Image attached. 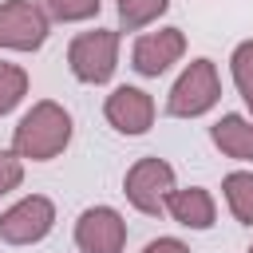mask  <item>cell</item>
<instances>
[{
	"mask_svg": "<svg viewBox=\"0 0 253 253\" xmlns=\"http://www.w3.org/2000/svg\"><path fill=\"white\" fill-rule=\"evenodd\" d=\"M126 245V221L111 206H91L75 221V249L79 253H123Z\"/></svg>",
	"mask_w": 253,
	"mask_h": 253,
	"instance_id": "52a82bcc",
	"label": "cell"
},
{
	"mask_svg": "<svg viewBox=\"0 0 253 253\" xmlns=\"http://www.w3.org/2000/svg\"><path fill=\"white\" fill-rule=\"evenodd\" d=\"M115 4H119V24L126 32H138V28L154 24L170 8V0H115Z\"/></svg>",
	"mask_w": 253,
	"mask_h": 253,
	"instance_id": "5bb4252c",
	"label": "cell"
},
{
	"mask_svg": "<svg viewBox=\"0 0 253 253\" xmlns=\"http://www.w3.org/2000/svg\"><path fill=\"white\" fill-rule=\"evenodd\" d=\"M229 71H233V83H237L245 107L253 111V40H245V43L233 47V55H229Z\"/></svg>",
	"mask_w": 253,
	"mask_h": 253,
	"instance_id": "2e32d148",
	"label": "cell"
},
{
	"mask_svg": "<svg viewBox=\"0 0 253 253\" xmlns=\"http://www.w3.org/2000/svg\"><path fill=\"white\" fill-rule=\"evenodd\" d=\"M51 225H55V206H51V198L28 194V198H20L12 210L0 213V241H8V245H36V241H43V237L51 233Z\"/></svg>",
	"mask_w": 253,
	"mask_h": 253,
	"instance_id": "5b68a950",
	"label": "cell"
},
{
	"mask_svg": "<svg viewBox=\"0 0 253 253\" xmlns=\"http://www.w3.org/2000/svg\"><path fill=\"white\" fill-rule=\"evenodd\" d=\"M47 16L32 0H4L0 4V47L12 51H36L47 40Z\"/></svg>",
	"mask_w": 253,
	"mask_h": 253,
	"instance_id": "8992f818",
	"label": "cell"
},
{
	"mask_svg": "<svg viewBox=\"0 0 253 253\" xmlns=\"http://www.w3.org/2000/svg\"><path fill=\"white\" fill-rule=\"evenodd\" d=\"M221 194H225L229 213H233L241 225H253V174H249V170L225 174V178H221Z\"/></svg>",
	"mask_w": 253,
	"mask_h": 253,
	"instance_id": "7c38bea8",
	"label": "cell"
},
{
	"mask_svg": "<svg viewBox=\"0 0 253 253\" xmlns=\"http://www.w3.org/2000/svg\"><path fill=\"white\" fill-rule=\"evenodd\" d=\"M166 213L178 221V225H186V229H210L213 221H217V202H213V194L210 190H202V186H186V190H170V198H166Z\"/></svg>",
	"mask_w": 253,
	"mask_h": 253,
	"instance_id": "30bf717a",
	"label": "cell"
},
{
	"mask_svg": "<svg viewBox=\"0 0 253 253\" xmlns=\"http://www.w3.org/2000/svg\"><path fill=\"white\" fill-rule=\"evenodd\" d=\"M24 182V158H16L12 150H0V198L12 194Z\"/></svg>",
	"mask_w": 253,
	"mask_h": 253,
	"instance_id": "e0dca14e",
	"label": "cell"
},
{
	"mask_svg": "<svg viewBox=\"0 0 253 253\" xmlns=\"http://www.w3.org/2000/svg\"><path fill=\"white\" fill-rule=\"evenodd\" d=\"M28 95V71L20 63H4L0 59V115L16 111Z\"/></svg>",
	"mask_w": 253,
	"mask_h": 253,
	"instance_id": "9a60e30c",
	"label": "cell"
},
{
	"mask_svg": "<svg viewBox=\"0 0 253 253\" xmlns=\"http://www.w3.org/2000/svg\"><path fill=\"white\" fill-rule=\"evenodd\" d=\"M67 67L79 83H107L119 67V32L111 28L79 32L67 47Z\"/></svg>",
	"mask_w": 253,
	"mask_h": 253,
	"instance_id": "3957f363",
	"label": "cell"
},
{
	"mask_svg": "<svg viewBox=\"0 0 253 253\" xmlns=\"http://www.w3.org/2000/svg\"><path fill=\"white\" fill-rule=\"evenodd\" d=\"M245 253H253V245H249V249H245Z\"/></svg>",
	"mask_w": 253,
	"mask_h": 253,
	"instance_id": "d6986e66",
	"label": "cell"
},
{
	"mask_svg": "<svg viewBox=\"0 0 253 253\" xmlns=\"http://www.w3.org/2000/svg\"><path fill=\"white\" fill-rule=\"evenodd\" d=\"M217 99H221L217 63L202 55V59H190L186 71L174 79V87L166 95V115H174V119H198V115L213 111Z\"/></svg>",
	"mask_w": 253,
	"mask_h": 253,
	"instance_id": "7a4b0ae2",
	"label": "cell"
},
{
	"mask_svg": "<svg viewBox=\"0 0 253 253\" xmlns=\"http://www.w3.org/2000/svg\"><path fill=\"white\" fill-rule=\"evenodd\" d=\"M67 142H71V115L55 99L32 103V111L12 130V154L28 162H51L67 150Z\"/></svg>",
	"mask_w": 253,
	"mask_h": 253,
	"instance_id": "6da1fadb",
	"label": "cell"
},
{
	"mask_svg": "<svg viewBox=\"0 0 253 253\" xmlns=\"http://www.w3.org/2000/svg\"><path fill=\"white\" fill-rule=\"evenodd\" d=\"M142 253H190V245H186V241H178V237H154Z\"/></svg>",
	"mask_w": 253,
	"mask_h": 253,
	"instance_id": "ac0fdd59",
	"label": "cell"
},
{
	"mask_svg": "<svg viewBox=\"0 0 253 253\" xmlns=\"http://www.w3.org/2000/svg\"><path fill=\"white\" fill-rule=\"evenodd\" d=\"M186 55V36L182 28H158V32H142L130 47V67L138 75L158 79L166 67H174Z\"/></svg>",
	"mask_w": 253,
	"mask_h": 253,
	"instance_id": "ba28073f",
	"label": "cell"
},
{
	"mask_svg": "<svg viewBox=\"0 0 253 253\" xmlns=\"http://www.w3.org/2000/svg\"><path fill=\"white\" fill-rule=\"evenodd\" d=\"M40 12L47 20H59V24H79V20H91L99 16L103 0H36Z\"/></svg>",
	"mask_w": 253,
	"mask_h": 253,
	"instance_id": "4fadbf2b",
	"label": "cell"
},
{
	"mask_svg": "<svg viewBox=\"0 0 253 253\" xmlns=\"http://www.w3.org/2000/svg\"><path fill=\"white\" fill-rule=\"evenodd\" d=\"M210 138H213V146L225 158L253 162V119H245V115H221L210 126Z\"/></svg>",
	"mask_w": 253,
	"mask_h": 253,
	"instance_id": "8fae6325",
	"label": "cell"
},
{
	"mask_svg": "<svg viewBox=\"0 0 253 253\" xmlns=\"http://www.w3.org/2000/svg\"><path fill=\"white\" fill-rule=\"evenodd\" d=\"M103 115L119 134H146L154 126V99L142 87H115L103 103Z\"/></svg>",
	"mask_w": 253,
	"mask_h": 253,
	"instance_id": "9c48e42d",
	"label": "cell"
},
{
	"mask_svg": "<svg viewBox=\"0 0 253 253\" xmlns=\"http://www.w3.org/2000/svg\"><path fill=\"white\" fill-rule=\"evenodd\" d=\"M170 190H174V166H170L166 158H158V154L138 158V162L126 170V178H123L126 202H130L138 213H146V217H158V213L166 210Z\"/></svg>",
	"mask_w": 253,
	"mask_h": 253,
	"instance_id": "277c9868",
	"label": "cell"
}]
</instances>
